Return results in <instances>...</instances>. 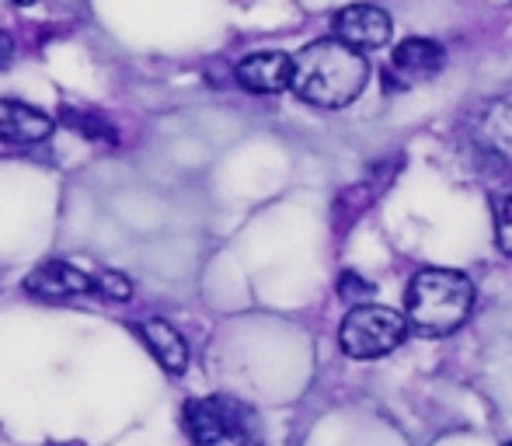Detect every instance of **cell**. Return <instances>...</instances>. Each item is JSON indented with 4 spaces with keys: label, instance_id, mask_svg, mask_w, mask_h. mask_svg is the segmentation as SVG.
Here are the masks:
<instances>
[{
    "label": "cell",
    "instance_id": "6da1fadb",
    "mask_svg": "<svg viewBox=\"0 0 512 446\" xmlns=\"http://www.w3.org/2000/svg\"><path fill=\"white\" fill-rule=\"evenodd\" d=\"M370 63L342 39H317L293 56V91L314 109H345L363 95Z\"/></svg>",
    "mask_w": 512,
    "mask_h": 446
},
{
    "label": "cell",
    "instance_id": "7a4b0ae2",
    "mask_svg": "<svg viewBox=\"0 0 512 446\" xmlns=\"http://www.w3.org/2000/svg\"><path fill=\"white\" fill-rule=\"evenodd\" d=\"M474 283L457 269H422L408 283L405 314L411 332L425 338H446L471 318Z\"/></svg>",
    "mask_w": 512,
    "mask_h": 446
},
{
    "label": "cell",
    "instance_id": "3957f363",
    "mask_svg": "<svg viewBox=\"0 0 512 446\" xmlns=\"http://www.w3.org/2000/svg\"><path fill=\"white\" fill-rule=\"evenodd\" d=\"M182 426L192 446H262V422L234 394H206L182 408Z\"/></svg>",
    "mask_w": 512,
    "mask_h": 446
},
{
    "label": "cell",
    "instance_id": "277c9868",
    "mask_svg": "<svg viewBox=\"0 0 512 446\" xmlns=\"http://www.w3.org/2000/svg\"><path fill=\"white\" fill-rule=\"evenodd\" d=\"M408 314L394 311L384 304H356L342 318L338 328V345L352 359H377L394 352L408 335Z\"/></svg>",
    "mask_w": 512,
    "mask_h": 446
},
{
    "label": "cell",
    "instance_id": "5b68a950",
    "mask_svg": "<svg viewBox=\"0 0 512 446\" xmlns=\"http://www.w3.org/2000/svg\"><path fill=\"white\" fill-rule=\"evenodd\" d=\"M335 39H342L345 46L359 49V53H370L380 49L391 39V14L380 11L377 4H349L335 14Z\"/></svg>",
    "mask_w": 512,
    "mask_h": 446
},
{
    "label": "cell",
    "instance_id": "8992f818",
    "mask_svg": "<svg viewBox=\"0 0 512 446\" xmlns=\"http://www.w3.org/2000/svg\"><path fill=\"white\" fill-rule=\"evenodd\" d=\"M56 119L18 98H0V143L7 147H39L53 136Z\"/></svg>",
    "mask_w": 512,
    "mask_h": 446
},
{
    "label": "cell",
    "instance_id": "52a82bcc",
    "mask_svg": "<svg viewBox=\"0 0 512 446\" xmlns=\"http://www.w3.org/2000/svg\"><path fill=\"white\" fill-rule=\"evenodd\" d=\"M237 84L255 95H279V91L293 88V56L265 49V53H251L237 63Z\"/></svg>",
    "mask_w": 512,
    "mask_h": 446
},
{
    "label": "cell",
    "instance_id": "ba28073f",
    "mask_svg": "<svg viewBox=\"0 0 512 446\" xmlns=\"http://www.w3.org/2000/svg\"><path fill=\"white\" fill-rule=\"evenodd\" d=\"M443 63H446L443 46L432 39H422V35H411V39L398 42V49L391 56V70L398 74L401 88H418V84L432 81L443 70Z\"/></svg>",
    "mask_w": 512,
    "mask_h": 446
},
{
    "label": "cell",
    "instance_id": "9c48e42d",
    "mask_svg": "<svg viewBox=\"0 0 512 446\" xmlns=\"http://www.w3.org/2000/svg\"><path fill=\"white\" fill-rule=\"evenodd\" d=\"M91 290H95V279L70 262H42L25 279V293L39 300H70Z\"/></svg>",
    "mask_w": 512,
    "mask_h": 446
},
{
    "label": "cell",
    "instance_id": "30bf717a",
    "mask_svg": "<svg viewBox=\"0 0 512 446\" xmlns=\"http://www.w3.org/2000/svg\"><path fill=\"white\" fill-rule=\"evenodd\" d=\"M136 335H140V342L147 345L150 356L161 363L164 373H171V377H178V373L189 370V359H192V349L189 342H185V335L178 332L171 321L164 318H143L140 325H136Z\"/></svg>",
    "mask_w": 512,
    "mask_h": 446
},
{
    "label": "cell",
    "instance_id": "8fae6325",
    "mask_svg": "<svg viewBox=\"0 0 512 446\" xmlns=\"http://www.w3.org/2000/svg\"><path fill=\"white\" fill-rule=\"evenodd\" d=\"M63 119H67L70 129L84 133V140H95V143H115V140H119V136H115V129L108 126L102 115H95V112H74V109H67V112H63Z\"/></svg>",
    "mask_w": 512,
    "mask_h": 446
},
{
    "label": "cell",
    "instance_id": "7c38bea8",
    "mask_svg": "<svg viewBox=\"0 0 512 446\" xmlns=\"http://www.w3.org/2000/svg\"><path fill=\"white\" fill-rule=\"evenodd\" d=\"M495 241H499L502 255L512 258V189L495 196Z\"/></svg>",
    "mask_w": 512,
    "mask_h": 446
},
{
    "label": "cell",
    "instance_id": "4fadbf2b",
    "mask_svg": "<svg viewBox=\"0 0 512 446\" xmlns=\"http://www.w3.org/2000/svg\"><path fill=\"white\" fill-rule=\"evenodd\" d=\"M338 297L349 300L352 307H356V304H370L373 283H366V279L356 276V272H342V276H338Z\"/></svg>",
    "mask_w": 512,
    "mask_h": 446
},
{
    "label": "cell",
    "instance_id": "5bb4252c",
    "mask_svg": "<svg viewBox=\"0 0 512 446\" xmlns=\"http://www.w3.org/2000/svg\"><path fill=\"white\" fill-rule=\"evenodd\" d=\"M95 290L108 300H129L133 297V283H129L126 276H119V272H102V276L95 279Z\"/></svg>",
    "mask_w": 512,
    "mask_h": 446
},
{
    "label": "cell",
    "instance_id": "9a60e30c",
    "mask_svg": "<svg viewBox=\"0 0 512 446\" xmlns=\"http://www.w3.org/2000/svg\"><path fill=\"white\" fill-rule=\"evenodd\" d=\"M11 60H14V39L0 28V70H4Z\"/></svg>",
    "mask_w": 512,
    "mask_h": 446
},
{
    "label": "cell",
    "instance_id": "2e32d148",
    "mask_svg": "<svg viewBox=\"0 0 512 446\" xmlns=\"http://www.w3.org/2000/svg\"><path fill=\"white\" fill-rule=\"evenodd\" d=\"M488 4H495V7H509L512 0H488Z\"/></svg>",
    "mask_w": 512,
    "mask_h": 446
},
{
    "label": "cell",
    "instance_id": "e0dca14e",
    "mask_svg": "<svg viewBox=\"0 0 512 446\" xmlns=\"http://www.w3.org/2000/svg\"><path fill=\"white\" fill-rule=\"evenodd\" d=\"M14 4H18V7H32L35 0H14Z\"/></svg>",
    "mask_w": 512,
    "mask_h": 446
},
{
    "label": "cell",
    "instance_id": "ac0fdd59",
    "mask_svg": "<svg viewBox=\"0 0 512 446\" xmlns=\"http://www.w3.org/2000/svg\"><path fill=\"white\" fill-rule=\"evenodd\" d=\"M46 446H84V443H46Z\"/></svg>",
    "mask_w": 512,
    "mask_h": 446
},
{
    "label": "cell",
    "instance_id": "d6986e66",
    "mask_svg": "<svg viewBox=\"0 0 512 446\" xmlns=\"http://www.w3.org/2000/svg\"><path fill=\"white\" fill-rule=\"evenodd\" d=\"M502 446H512V440H506V443H502Z\"/></svg>",
    "mask_w": 512,
    "mask_h": 446
}]
</instances>
